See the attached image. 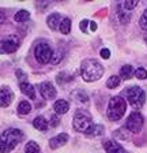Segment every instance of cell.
Here are the masks:
<instances>
[{
  "label": "cell",
  "instance_id": "6da1fadb",
  "mask_svg": "<svg viewBox=\"0 0 147 153\" xmlns=\"http://www.w3.org/2000/svg\"><path fill=\"white\" fill-rule=\"evenodd\" d=\"M80 75L86 82L98 81L104 75V66L96 59H85L80 64Z\"/></svg>",
  "mask_w": 147,
  "mask_h": 153
},
{
  "label": "cell",
  "instance_id": "7a4b0ae2",
  "mask_svg": "<svg viewBox=\"0 0 147 153\" xmlns=\"http://www.w3.org/2000/svg\"><path fill=\"white\" fill-rule=\"evenodd\" d=\"M23 140V133L19 128H7L1 133V153H10Z\"/></svg>",
  "mask_w": 147,
  "mask_h": 153
},
{
  "label": "cell",
  "instance_id": "3957f363",
  "mask_svg": "<svg viewBox=\"0 0 147 153\" xmlns=\"http://www.w3.org/2000/svg\"><path fill=\"white\" fill-rule=\"evenodd\" d=\"M125 111H127V101L121 96H115V97L109 100L108 109H106V115H108L109 120H120L124 116Z\"/></svg>",
  "mask_w": 147,
  "mask_h": 153
},
{
  "label": "cell",
  "instance_id": "277c9868",
  "mask_svg": "<svg viewBox=\"0 0 147 153\" xmlns=\"http://www.w3.org/2000/svg\"><path fill=\"white\" fill-rule=\"evenodd\" d=\"M93 120H91V116L87 111H83V109H78L74 115L72 119V127L75 131L78 133H83L86 134V131L89 130L91 126H93Z\"/></svg>",
  "mask_w": 147,
  "mask_h": 153
},
{
  "label": "cell",
  "instance_id": "5b68a950",
  "mask_svg": "<svg viewBox=\"0 0 147 153\" xmlns=\"http://www.w3.org/2000/svg\"><path fill=\"white\" fill-rule=\"evenodd\" d=\"M127 100L134 109H140L146 101V93L140 86H131L125 90Z\"/></svg>",
  "mask_w": 147,
  "mask_h": 153
},
{
  "label": "cell",
  "instance_id": "8992f818",
  "mask_svg": "<svg viewBox=\"0 0 147 153\" xmlns=\"http://www.w3.org/2000/svg\"><path fill=\"white\" fill-rule=\"evenodd\" d=\"M54 52L52 51V48L46 42H40L38 45H35L34 48V56L37 59V62L41 64H46L49 62H52Z\"/></svg>",
  "mask_w": 147,
  "mask_h": 153
},
{
  "label": "cell",
  "instance_id": "52a82bcc",
  "mask_svg": "<svg viewBox=\"0 0 147 153\" xmlns=\"http://www.w3.org/2000/svg\"><path fill=\"white\" fill-rule=\"evenodd\" d=\"M143 116H142L140 112H132L129 116L127 118V122H125V128L131 133H139L143 127Z\"/></svg>",
  "mask_w": 147,
  "mask_h": 153
},
{
  "label": "cell",
  "instance_id": "ba28073f",
  "mask_svg": "<svg viewBox=\"0 0 147 153\" xmlns=\"http://www.w3.org/2000/svg\"><path fill=\"white\" fill-rule=\"evenodd\" d=\"M19 48V38L10 37L7 40H1V52L3 53H12Z\"/></svg>",
  "mask_w": 147,
  "mask_h": 153
},
{
  "label": "cell",
  "instance_id": "9c48e42d",
  "mask_svg": "<svg viewBox=\"0 0 147 153\" xmlns=\"http://www.w3.org/2000/svg\"><path fill=\"white\" fill-rule=\"evenodd\" d=\"M40 93H41V96L45 100H53L56 97V89L48 81H45V82H42L40 85Z\"/></svg>",
  "mask_w": 147,
  "mask_h": 153
},
{
  "label": "cell",
  "instance_id": "30bf717a",
  "mask_svg": "<svg viewBox=\"0 0 147 153\" xmlns=\"http://www.w3.org/2000/svg\"><path fill=\"white\" fill-rule=\"evenodd\" d=\"M0 99H1V107H3V108L8 107L14 100L12 90H11L8 86H1V90H0Z\"/></svg>",
  "mask_w": 147,
  "mask_h": 153
},
{
  "label": "cell",
  "instance_id": "8fae6325",
  "mask_svg": "<svg viewBox=\"0 0 147 153\" xmlns=\"http://www.w3.org/2000/svg\"><path fill=\"white\" fill-rule=\"evenodd\" d=\"M67 142H68V134L61 133V134H59V135H56V137L49 140V148H51V149H57V148L65 145Z\"/></svg>",
  "mask_w": 147,
  "mask_h": 153
},
{
  "label": "cell",
  "instance_id": "7c38bea8",
  "mask_svg": "<svg viewBox=\"0 0 147 153\" xmlns=\"http://www.w3.org/2000/svg\"><path fill=\"white\" fill-rule=\"evenodd\" d=\"M104 149L106 153H127V150L120 145V143L115 142V141H104Z\"/></svg>",
  "mask_w": 147,
  "mask_h": 153
},
{
  "label": "cell",
  "instance_id": "4fadbf2b",
  "mask_svg": "<svg viewBox=\"0 0 147 153\" xmlns=\"http://www.w3.org/2000/svg\"><path fill=\"white\" fill-rule=\"evenodd\" d=\"M117 19L118 22L123 23V25H127L131 19V13L123 6V3H118L117 4Z\"/></svg>",
  "mask_w": 147,
  "mask_h": 153
},
{
  "label": "cell",
  "instance_id": "5bb4252c",
  "mask_svg": "<svg viewBox=\"0 0 147 153\" xmlns=\"http://www.w3.org/2000/svg\"><path fill=\"white\" fill-rule=\"evenodd\" d=\"M19 88H21V92H22L25 96H27L30 100H35V89H34V86H33L32 83L21 82Z\"/></svg>",
  "mask_w": 147,
  "mask_h": 153
},
{
  "label": "cell",
  "instance_id": "9a60e30c",
  "mask_svg": "<svg viewBox=\"0 0 147 153\" xmlns=\"http://www.w3.org/2000/svg\"><path fill=\"white\" fill-rule=\"evenodd\" d=\"M61 21H63V19L60 18V14H59V13H53V14H51V15L48 16L46 23H48V26L52 29V30H56V29H60Z\"/></svg>",
  "mask_w": 147,
  "mask_h": 153
},
{
  "label": "cell",
  "instance_id": "2e32d148",
  "mask_svg": "<svg viewBox=\"0 0 147 153\" xmlns=\"http://www.w3.org/2000/svg\"><path fill=\"white\" fill-rule=\"evenodd\" d=\"M53 109L56 111V115H64L70 111V104L67 100H57L53 105Z\"/></svg>",
  "mask_w": 147,
  "mask_h": 153
},
{
  "label": "cell",
  "instance_id": "e0dca14e",
  "mask_svg": "<svg viewBox=\"0 0 147 153\" xmlns=\"http://www.w3.org/2000/svg\"><path fill=\"white\" fill-rule=\"evenodd\" d=\"M33 126H34L35 130H38V131H46L49 127V122L44 116H37L33 120Z\"/></svg>",
  "mask_w": 147,
  "mask_h": 153
},
{
  "label": "cell",
  "instance_id": "ac0fdd59",
  "mask_svg": "<svg viewBox=\"0 0 147 153\" xmlns=\"http://www.w3.org/2000/svg\"><path fill=\"white\" fill-rule=\"evenodd\" d=\"M105 133V127H104L102 124H93L89 130L86 131V135L87 137H99V135H102Z\"/></svg>",
  "mask_w": 147,
  "mask_h": 153
},
{
  "label": "cell",
  "instance_id": "d6986e66",
  "mask_svg": "<svg viewBox=\"0 0 147 153\" xmlns=\"http://www.w3.org/2000/svg\"><path fill=\"white\" fill-rule=\"evenodd\" d=\"M134 74H135V71L132 68V66H129V64H125V66H123L120 68V78L121 79H129Z\"/></svg>",
  "mask_w": 147,
  "mask_h": 153
},
{
  "label": "cell",
  "instance_id": "ffe728a7",
  "mask_svg": "<svg viewBox=\"0 0 147 153\" xmlns=\"http://www.w3.org/2000/svg\"><path fill=\"white\" fill-rule=\"evenodd\" d=\"M18 112H19L21 115H29L30 112H32V104H30L29 101H26V100L21 101L19 104H18Z\"/></svg>",
  "mask_w": 147,
  "mask_h": 153
},
{
  "label": "cell",
  "instance_id": "44dd1931",
  "mask_svg": "<svg viewBox=\"0 0 147 153\" xmlns=\"http://www.w3.org/2000/svg\"><path fill=\"white\" fill-rule=\"evenodd\" d=\"M120 82H121L120 75H112L106 81V88H108V89H116V88L120 85Z\"/></svg>",
  "mask_w": 147,
  "mask_h": 153
},
{
  "label": "cell",
  "instance_id": "7402d4cb",
  "mask_svg": "<svg viewBox=\"0 0 147 153\" xmlns=\"http://www.w3.org/2000/svg\"><path fill=\"white\" fill-rule=\"evenodd\" d=\"M25 153H41L40 145L34 141H29L25 146Z\"/></svg>",
  "mask_w": 147,
  "mask_h": 153
},
{
  "label": "cell",
  "instance_id": "603a6c76",
  "mask_svg": "<svg viewBox=\"0 0 147 153\" xmlns=\"http://www.w3.org/2000/svg\"><path fill=\"white\" fill-rule=\"evenodd\" d=\"M29 18H30V13L26 11V10H21V11H18V13L14 15L15 22H26Z\"/></svg>",
  "mask_w": 147,
  "mask_h": 153
},
{
  "label": "cell",
  "instance_id": "cb8c5ba5",
  "mask_svg": "<svg viewBox=\"0 0 147 153\" xmlns=\"http://www.w3.org/2000/svg\"><path fill=\"white\" fill-rule=\"evenodd\" d=\"M60 32L63 34H70L71 32V21L70 18H64L60 23Z\"/></svg>",
  "mask_w": 147,
  "mask_h": 153
},
{
  "label": "cell",
  "instance_id": "d4e9b609",
  "mask_svg": "<svg viewBox=\"0 0 147 153\" xmlns=\"http://www.w3.org/2000/svg\"><path fill=\"white\" fill-rule=\"evenodd\" d=\"M63 57H64V51H61L60 48H59L57 51L53 53V57H52V62H51V63H52V64L60 63V62L63 60Z\"/></svg>",
  "mask_w": 147,
  "mask_h": 153
},
{
  "label": "cell",
  "instance_id": "484cf974",
  "mask_svg": "<svg viewBox=\"0 0 147 153\" xmlns=\"http://www.w3.org/2000/svg\"><path fill=\"white\" fill-rule=\"evenodd\" d=\"M139 25H140L142 30H144V32H147V8L144 10V13L142 14L140 19H139Z\"/></svg>",
  "mask_w": 147,
  "mask_h": 153
},
{
  "label": "cell",
  "instance_id": "4316f807",
  "mask_svg": "<svg viewBox=\"0 0 147 153\" xmlns=\"http://www.w3.org/2000/svg\"><path fill=\"white\" fill-rule=\"evenodd\" d=\"M135 76L137 79H146L147 78V70L143 68V67H139L136 71H135Z\"/></svg>",
  "mask_w": 147,
  "mask_h": 153
},
{
  "label": "cell",
  "instance_id": "83f0119b",
  "mask_svg": "<svg viewBox=\"0 0 147 153\" xmlns=\"http://www.w3.org/2000/svg\"><path fill=\"white\" fill-rule=\"evenodd\" d=\"M139 4V1H136V0H129V1H123V6L125 7V8L128 10V11H131L132 8H135V7Z\"/></svg>",
  "mask_w": 147,
  "mask_h": 153
},
{
  "label": "cell",
  "instance_id": "f1b7e54d",
  "mask_svg": "<svg viewBox=\"0 0 147 153\" xmlns=\"http://www.w3.org/2000/svg\"><path fill=\"white\" fill-rule=\"evenodd\" d=\"M75 94H79V99H78V101H80V102H86L87 101V94L83 92V90H76L75 92Z\"/></svg>",
  "mask_w": 147,
  "mask_h": 153
},
{
  "label": "cell",
  "instance_id": "f546056e",
  "mask_svg": "<svg viewBox=\"0 0 147 153\" xmlns=\"http://www.w3.org/2000/svg\"><path fill=\"white\" fill-rule=\"evenodd\" d=\"M59 123H60V120H59L57 115H52V116H51V126H52V127H57Z\"/></svg>",
  "mask_w": 147,
  "mask_h": 153
},
{
  "label": "cell",
  "instance_id": "4dcf8cb0",
  "mask_svg": "<svg viewBox=\"0 0 147 153\" xmlns=\"http://www.w3.org/2000/svg\"><path fill=\"white\" fill-rule=\"evenodd\" d=\"M90 25V22L87 21V19H83L82 22H80V25H79V29L82 30V32H87V26Z\"/></svg>",
  "mask_w": 147,
  "mask_h": 153
},
{
  "label": "cell",
  "instance_id": "1f68e13d",
  "mask_svg": "<svg viewBox=\"0 0 147 153\" xmlns=\"http://www.w3.org/2000/svg\"><path fill=\"white\" fill-rule=\"evenodd\" d=\"M99 53H101V56H102L104 59H109V57H110V51H109L108 48H102Z\"/></svg>",
  "mask_w": 147,
  "mask_h": 153
},
{
  "label": "cell",
  "instance_id": "d6a6232c",
  "mask_svg": "<svg viewBox=\"0 0 147 153\" xmlns=\"http://www.w3.org/2000/svg\"><path fill=\"white\" fill-rule=\"evenodd\" d=\"M16 76H19V79L22 82H25V78H26V74L23 73L22 70H16Z\"/></svg>",
  "mask_w": 147,
  "mask_h": 153
},
{
  "label": "cell",
  "instance_id": "836d02e7",
  "mask_svg": "<svg viewBox=\"0 0 147 153\" xmlns=\"http://www.w3.org/2000/svg\"><path fill=\"white\" fill-rule=\"evenodd\" d=\"M90 30H91V32H96L97 30V23L96 22H90Z\"/></svg>",
  "mask_w": 147,
  "mask_h": 153
},
{
  "label": "cell",
  "instance_id": "e575fe53",
  "mask_svg": "<svg viewBox=\"0 0 147 153\" xmlns=\"http://www.w3.org/2000/svg\"><path fill=\"white\" fill-rule=\"evenodd\" d=\"M146 44H147V37H146Z\"/></svg>",
  "mask_w": 147,
  "mask_h": 153
}]
</instances>
